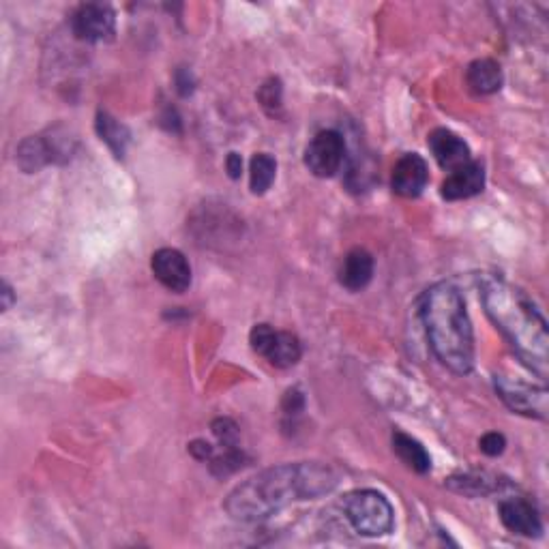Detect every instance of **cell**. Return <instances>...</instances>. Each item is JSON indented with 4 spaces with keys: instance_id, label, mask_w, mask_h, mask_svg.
I'll list each match as a JSON object with an SVG mask.
<instances>
[{
    "instance_id": "2e32d148",
    "label": "cell",
    "mask_w": 549,
    "mask_h": 549,
    "mask_svg": "<svg viewBox=\"0 0 549 549\" xmlns=\"http://www.w3.org/2000/svg\"><path fill=\"white\" fill-rule=\"evenodd\" d=\"M466 82L472 93L494 95L502 86V69L492 58H479V61L468 65Z\"/></svg>"
},
{
    "instance_id": "52a82bcc",
    "label": "cell",
    "mask_w": 549,
    "mask_h": 549,
    "mask_svg": "<svg viewBox=\"0 0 549 549\" xmlns=\"http://www.w3.org/2000/svg\"><path fill=\"white\" fill-rule=\"evenodd\" d=\"M346 157V142L337 131H320L305 148V166L318 178H331L339 172Z\"/></svg>"
},
{
    "instance_id": "8992f818",
    "label": "cell",
    "mask_w": 549,
    "mask_h": 549,
    "mask_svg": "<svg viewBox=\"0 0 549 549\" xmlns=\"http://www.w3.org/2000/svg\"><path fill=\"white\" fill-rule=\"evenodd\" d=\"M494 387L498 397L513 412L524 414V417L545 419L547 417V391L543 387H532L522 380H511L504 376L494 378Z\"/></svg>"
},
{
    "instance_id": "3957f363",
    "label": "cell",
    "mask_w": 549,
    "mask_h": 549,
    "mask_svg": "<svg viewBox=\"0 0 549 549\" xmlns=\"http://www.w3.org/2000/svg\"><path fill=\"white\" fill-rule=\"evenodd\" d=\"M421 320L436 359L466 376L474 365V335L464 296L449 281L429 288L421 301Z\"/></svg>"
},
{
    "instance_id": "603a6c76",
    "label": "cell",
    "mask_w": 549,
    "mask_h": 549,
    "mask_svg": "<svg viewBox=\"0 0 549 549\" xmlns=\"http://www.w3.org/2000/svg\"><path fill=\"white\" fill-rule=\"evenodd\" d=\"M479 447H481V451H483L485 455L496 457V455H500V453L504 451V447H507V440H504V436L498 434V432H489V434H485V436L481 438Z\"/></svg>"
},
{
    "instance_id": "e0dca14e",
    "label": "cell",
    "mask_w": 549,
    "mask_h": 549,
    "mask_svg": "<svg viewBox=\"0 0 549 549\" xmlns=\"http://www.w3.org/2000/svg\"><path fill=\"white\" fill-rule=\"evenodd\" d=\"M95 127H97L99 138L108 144V148L114 153V157H118V159L125 157L129 140H131L129 129L121 121H118V118H114L108 112H99L97 114Z\"/></svg>"
},
{
    "instance_id": "5bb4252c",
    "label": "cell",
    "mask_w": 549,
    "mask_h": 549,
    "mask_svg": "<svg viewBox=\"0 0 549 549\" xmlns=\"http://www.w3.org/2000/svg\"><path fill=\"white\" fill-rule=\"evenodd\" d=\"M67 151L61 146L56 138H41V136H33L20 144L18 148V163L24 172H37L43 166H48L52 161L58 159H67L69 155H65Z\"/></svg>"
},
{
    "instance_id": "ba28073f",
    "label": "cell",
    "mask_w": 549,
    "mask_h": 549,
    "mask_svg": "<svg viewBox=\"0 0 549 549\" xmlns=\"http://www.w3.org/2000/svg\"><path fill=\"white\" fill-rule=\"evenodd\" d=\"M71 31L86 43H106L116 35V16L112 7L101 3L80 5L71 16Z\"/></svg>"
},
{
    "instance_id": "9c48e42d",
    "label": "cell",
    "mask_w": 549,
    "mask_h": 549,
    "mask_svg": "<svg viewBox=\"0 0 549 549\" xmlns=\"http://www.w3.org/2000/svg\"><path fill=\"white\" fill-rule=\"evenodd\" d=\"M151 269L163 288L183 294L191 286V266L178 249L163 247L153 254Z\"/></svg>"
},
{
    "instance_id": "7a4b0ae2",
    "label": "cell",
    "mask_w": 549,
    "mask_h": 549,
    "mask_svg": "<svg viewBox=\"0 0 549 549\" xmlns=\"http://www.w3.org/2000/svg\"><path fill=\"white\" fill-rule=\"evenodd\" d=\"M481 301L498 331L507 337L513 352L530 372L547 378L549 337L547 322L530 296L507 279L485 275L481 279Z\"/></svg>"
},
{
    "instance_id": "d6986e66",
    "label": "cell",
    "mask_w": 549,
    "mask_h": 549,
    "mask_svg": "<svg viewBox=\"0 0 549 549\" xmlns=\"http://www.w3.org/2000/svg\"><path fill=\"white\" fill-rule=\"evenodd\" d=\"M449 487L466 496H485V494L496 492L500 483L496 481V477H489L485 472H472V474H459V477L449 479Z\"/></svg>"
},
{
    "instance_id": "8fae6325",
    "label": "cell",
    "mask_w": 549,
    "mask_h": 549,
    "mask_svg": "<svg viewBox=\"0 0 549 549\" xmlns=\"http://www.w3.org/2000/svg\"><path fill=\"white\" fill-rule=\"evenodd\" d=\"M427 163L421 155L408 153L395 163L391 185L397 196L404 198H419L427 185Z\"/></svg>"
},
{
    "instance_id": "6da1fadb",
    "label": "cell",
    "mask_w": 549,
    "mask_h": 549,
    "mask_svg": "<svg viewBox=\"0 0 549 549\" xmlns=\"http://www.w3.org/2000/svg\"><path fill=\"white\" fill-rule=\"evenodd\" d=\"M337 472L320 462L281 464L266 468L256 477L236 485L228 500L226 511L239 522H260L286 509L299 500H314L333 492Z\"/></svg>"
},
{
    "instance_id": "cb8c5ba5",
    "label": "cell",
    "mask_w": 549,
    "mask_h": 549,
    "mask_svg": "<svg viewBox=\"0 0 549 549\" xmlns=\"http://www.w3.org/2000/svg\"><path fill=\"white\" fill-rule=\"evenodd\" d=\"M305 406V399H303V393L299 389H290L284 397V410L286 414H299Z\"/></svg>"
},
{
    "instance_id": "30bf717a",
    "label": "cell",
    "mask_w": 549,
    "mask_h": 549,
    "mask_svg": "<svg viewBox=\"0 0 549 549\" xmlns=\"http://www.w3.org/2000/svg\"><path fill=\"white\" fill-rule=\"evenodd\" d=\"M500 519L507 530L519 534V537H541L543 532V522L541 515L534 504H530L524 498H509L502 500L498 507Z\"/></svg>"
},
{
    "instance_id": "5b68a950",
    "label": "cell",
    "mask_w": 549,
    "mask_h": 549,
    "mask_svg": "<svg viewBox=\"0 0 549 549\" xmlns=\"http://www.w3.org/2000/svg\"><path fill=\"white\" fill-rule=\"evenodd\" d=\"M251 348L273 367L288 369L301 361V341L288 331H275L269 324H256L249 333Z\"/></svg>"
},
{
    "instance_id": "277c9868",
    "label": "cell",
    "mask_w": 549,
    "mask_h": 549,
    "mask_svg": "<svg viewBox=\"0 0 549 549\" xmlns=\"http://www.w3.org/2000/svg\"><path fill=\"white\" fill-rule=\"evenodd\" d=\"M350 526L363 537H382L393 530L391 502L374 489H359L341 502Z\"/></svg>"
},
{
    "instance_id": "4fadbf2b",
    "label": "cell",
    "mask_w": 549,
    "mask_h": 549,
    "mask_svg": "<svg viewBox=\"0 0 549 549\" xmlns=\"http://www.w3.org/2000/svg\"><path fill=\"white\" fill-rule=\"evenodd\" d=\"M485 187V170L479 161H470L466 166L453 170L442 183L444 200H466L481 194Z\"/></svg>"
},
{
    "instance_id": "44dd1931",
    "label": "cell",
    "mask_w": 549,
    "mask_h": 549,
    "mask_svg": "<svg viewBox=\"0 0 549 549\" xmlns=\"http://www.w3.org/2000/svg\"><path fill=\"white\" fill-rule=\"evenodd\" d=\"M258 99L262 103V108L271 116H275L281 110V82L277 78L264 82L258 93Z\"/></svg>"
},
{
    "instance_id": "9a60e30c",
    "label": "cell",
    "mask_w": 549,
    "mask_h": 549,
    "mask_svg": "<svg viewBox=\"0 0 549 549\" xmlns=\"http://www.w3.org/2000/svg\"><path fill=\"white\" fill-rule=\"evenodd\" d=\"M374 277V258L365 249H352L339 269V284L350 292L369 286Z\"/></svg>"
},
{
    "instance_id": "ffe728a7",
    "label": "cell",
    "mask_w": 549,
    "mask_h": 549,
    "mask_svg": "<svg viewBox=\"0 0 549 549\" xmlns=\"http://www.w3.org/2000/svg\"><path fill=\"white\" fill-rule=\"evenodd\" d=\"M277 174V163L271 155L260 153L254 159H251V168H249V185L251 191H254L256 196L266 194V191L271 189L273 181Z\"/></svg>"
},
{
    "instance_id": "ac0fdd59",
    "label": "cell",
    "mask_w": 549,
    "mask_h": 549,
    "mask_svg": "<svg viewBox=\"0 0 549 549\" xmlns=\"http://www.w3.org/2000/svg\"><path fill=\"white\" fill-rule=\"evenodd\" d=\"M393 451L414 472L425 474L429 472V468H432V459H429V453L425 451L423 444L402 432L393 434Z\"/></svg>"
},
{
    "instance_id": "7c38bea8",
    "label": "cell",
    "mask_w": 549,
    "mask_h": 549,
    "mask_svg": "<svg viewBox=\"0 0 549 549\" xmlns=\"http://www.w3.org/2000/svg\"><path fill=\"white\" fill-rule=\"evenodd\" d=\"M429 148H432V153L436 157V161L440 163V168L444 170H457L470 163V148L468 144L457 136V133L449 131V129H436L429 133L427 138Z\"/></svg>"
},
{
    "instance_id": "7402d4cb",
    "label": "cell",
    "mask_w": 549,
    "mask_h": 549,
    "mask_svg": "<svg viewBox=\"0 0 549 549\" xmlns=\"http://www.w3.org/2000/svg\"><path fill=\"white\" fill-rule=\"evenodd\" d=\"M213 434L219 438V442L224 444L226 449L236 447V438H239V427H236L234 421L230 419H217L213 423Z\"/></svg>"
},
{
    "instance_id": "4316f807",
    "label": "cell",
    "mask_w": 549,
    "mask_h": 549,
    "mask_svg": "<svg viewBox=\"0 0 549 549\" xmlns=\"http://www.w3.org/2000/svg\"><path fill=\"white\" fill-rule=\"evenodd\" d=\"M3 296H5V303H3V309L7 311V309L11 307V296H13V294H11V288H9L7 284H3Z\"/></svg>"
},
{
    "instance_id": "484cf974",
    "label": "cell",
    "mask_w": 549,
    "mask_h": 549,
    "mask_svg": "<svg viewBox=\"0 0 549 549\" xmlns=\"http://www.w3.org/2000/svg\"><path fill=\"white\" fill-rule=\"evenodd\" d=\"M226 168H228L230 178H239L241 172H243V159H241V155L239 153H230L228 161H226Z\"/></svg>"
},
{
    "instance_id": "d4e9b609",
    "label": "cell",
    "mask_w": 549,
    "mask_h": 549,
    "mask_svg": "<svg viewBox=\"0 0 549 549\" xmlns=\"http://www.w3.org/2000/svg\"><path fill=\"white\" fill-rule=\"evenodd\" d=\"M189 453L194 455L196 459H200V462H206V459H213L215 451L209 442H204V440H194L189 444Z\"/></svg>"
}]
</instances>
